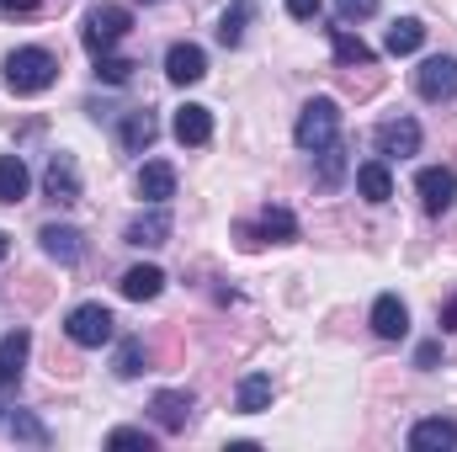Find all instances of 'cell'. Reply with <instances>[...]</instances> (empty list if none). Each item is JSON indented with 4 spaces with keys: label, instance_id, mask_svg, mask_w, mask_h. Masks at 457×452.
<instances>
[{
    "label": "cell",
    "instance_id": "1",
    "mask_svg": "<svg viewBox=\"0 0 457 452\" xmlns=\"http://www.w3.org/2000/svg\"><path fill=\"white\" fill-rule=\"evenodd\" d=\"M54 80H59V59L48 48H16V54H5V86L16 96H43Z\"/></svg>",
    "mask_w": 457,
    "mask_h": 452
},
{
    "label": "cell",
    "instance_id": "2",
    "mask_svg": "<svg viewBox=\"0 0 457 452\" xmlns=\"http://www.w3.org/2000/svg\"><path fill=\"white\" fill-rule=\"evenodd\" d=\"M128 32H133V11H128V5H112V0L91 5L86 21H80V43H86L91 59H96V54H112Z\"/></svg>",
    "mask_w": 457,
    "mask_h": 452
},
{
    "label": "cell",
    "instance_id": "3",
    "mask_svg": "<svg viewBox=\"0 0 457 452\" xmlns=\"http://www.w3.org/2000/svg\"><path fill=\"white\" fill-rule=\"evenodd\" d=\"M293 138H298V149H309V155H320L325 144H336V138H341V102H336V96H314V102L298 113Z\"/></svg>",
    "mask_w": 457,
    "mask_h": 452
},
{
    "label": "cell",
    "instance_id": "4",
    "mask_svg": "<svg viewBox=\"0 0 457 452\" xmlns=\"http://www.w3.org/2000/svg\"><path fill=\"white\" fill-rule=\"evenodd\" d=\"M112 331H117V320H112L107 304H80V309H70V320H64V336L75 340V346H86V351L107 346Z\"/></svg>",
    "mask_w": 457,
    "mask_h": 452
},
{
    "label": "cell",
    "instance_id": "5",
    "mask_svg": "<svg viewBox=\"0 0 457 452\" xmlns=\"http://www.w3.org/2000/svg\"><path fill=\"white\" fill-rule=\"evenodd\" d=\"M415 192H420V208H426L431 219L453 213V203H457V171H453V165H426V171L415 176Z\"/></svg>",
    "mask_w": 457,
    "mask_h": 452
},
{
    "label": "cell",
    "instance_id": "6",
    "mask_svg": "<svg viewBox=\"0 0 457 452\" xmlns=\"http://www.w3.org/2000/svg\"><path fill=\"white\" fill-rule=\"evenodd\" d=\"M415 91L426 102H457V59L453 54H436L415 70Z\"/></svg>",
    "mask_w": 457,
    "mask_h": 452
},
{
    "label": "cell",
    "instance_id": "7",
    "mask_svg": "<svg viewBox=\"0 0 457 452\" xmlns=\"http://www.w3.org/2000/svg\"><path fill=\"white\" fill-rule=\"evenodd\" d=\"M372 144H378L383 160H410V155L420 149V122H415V117H388V122H378Z\"/></svg>",
    "mask_w": 457,
    "mask_h": 452
},
{
    "label": "cell",
    "instance_id": "8",
    "mask_svg": "<svg viewBox=\"0 0 457 452\" xmlns=\"http://www.w3.org/2000/svg\"><path fill=\"white\" fill-rule=\"evenodd\" d=\"M43 192H48V203H59V208L80 203V165H75V155H48Z\"/></svg>",
    "mask_w": 457,
    "mask_h": 452
},
{
    "label": "cell",
    "instance_id": "9",
    "mask_svg": "<svg viewBox=\"0 0 457 452\" xmlns=\"http://www.w3.org/2000/svg\"><path fill=\"white\" fill-rule=\"evenodd\" d=\"M27 351H32V336H27V331L0 336V415H5V399H11V394H16V383H21Z\"/></svg>",
    "mask_w": 457,
    "mask_h": 452
},
{
    "label": "cell",
    "instance_id": "10",
    "mask_svg": "<svg viewBox=\"0 0 457 452\" xmlns=\"http://www.w3.org/2000/svg\"><path fill=\"white\" fill-rule=\"evenodd\" d=\"M170 229H176L170 208H165V203H149V213H138L133 224L122 229V239H128V245H138V250H154V245H165V239H170Z\"/></svg>",
    "mask_w": 457,
    "mask_h": 452
},
{
    "label": "cell",
    "instance_id": "11",
    "mask_svg": "<svg viewBox=\"0 0 457 452\" xmlns=\"http://www.w3.org/2000/svg\"><path fill=\"white\" fill-rule=\"evenodd\" d=\"M149 415H154V426H160V431H170V437H176V431H187V426H192V394H187V389H160V394L149 399Z\"/></svg>",
    "mask_w": 457,
    "mask_h": 452
},
{
    "label": "cell",
    "instance_id": "12",
    "mask_svg": "<svg viewBox=\"0 0 457 452\" xmlns=\"http://www.w3.org/2000/svg\"><path fill=\"white\" fill-rule=\"evenodd\" d=\"M165 75H170V86H197V80L208 75V54H203L197 43H176V48L165 54Z\"/></svg>",
    "mask_w": 457,
    "mask_h": 452
},
{
    "label": "cell",
    "instance_id": "13",
    "mask_svg": "<svg viewBox=\"0 0 457 452\" xmlns=\"http://www.w3.org/2000/svg\"><path fill=\"white\" fill-rule=\"evenodd\" d=\"M37 239H43V250H48L59 266H75V261L86 255V234H80L75 224H43Z\"/></svg>",
    "mask_w": 457,
    "mask_h": 452
},
{
    "label": "cell",
    "instance_id": "14",
    "mask_svg": "<svg viewBox=\"0 0 457 452\" xmlns=\"http://www.w3.org/2000/svg\"><path fill=\"white\" fill-rule=\"evenodd\" d=\"M160 138V122L149 107H133V113H122V128H117V144L128 149V155H144L149 144Z\"/></svg>",
    "mask_w": 457,
    "mask_h": 452
},
{
    "label": "cell",
    "instance_id": "15",
    "mask_svg": "<svg viewBox=\"0 0 457 452\" xmlns=\"http://www.w3.org/2000/svg\"><path fill=\"white\" fill-rule=\"evenodd\" d=\"M170 133H176V144H187V149H203L208 138H213V113L208 107H197V102H187L176 122H170Z\"/></svg>",
    "mask_w": 457,
    "mask_h": 452
},
{
    "label": "cell",
    "instance_id": "16",
    "mask_svg": "<svg viewBox=\"0 0 457 452\" xmlns=\"http://www.w3.org/2000/svg\"><path fill=\"white\" fill-rule=\"evenodd\" d=\"M453 448H457V421H447V415L415 421V431H410V452H453Z\"/></svg>",
    "mask_w": 457,
    "mask_h": 452
},
{
    "label": "cell",
    "instance_id": "17",
    "mask_svg": "<svg viewBox=\"0 0 457 452\" xmlns=\"http://www.w3.org/2000/svg\"><path fill=\"white\" fill-rule=\"evenodd\" d=\"M372 331H378L383 340H404L410 336V309H404L399 293H383V298L372 304Z\"/></svg>",
    "mask_w": 457,
    "mask_h": 452
},
{
    "label": "cell",
    "instance_id": "18",
    "mask_svg": "<svg viewBox=\"0 0 457 452\" xmlns=\"http://www.w3.org/2000/svg\"><path fill=\"white\" fill-rule=\"evenodd\" d=\"M138 197L144 203H170L176 197V165L170 160H149L138 171Z\"/></svg>",
    "mask_w": 457,
    "mask_h": 452
},
{
    "label": "cell",
    "instance_id": "19",
    "mask_svg": "<svg viewBox=\"0 0 457 452\" xmlns=\"http://www.w3.org/2000/svg\"><path fill=\"white\" fill-rule=\"evenodd\" d=\"M117 288H122V298L144 304V298H160V293H165V272H160V266H128Z\"/></svg>",
    "mask_w": 457,
    "mask_h": 452
},
{
    "label": "cell",
    "instance_id": "20",
    "mask_svg": "<svg viewBox=\"0 0 457 452\" xmlns=\"http://www.w3.org/2000/svg\"><path fill=\"white\" fill-rule=\"evenodd\" d=\"M271 372H250V378H239V389H234V410L239 415H261L266 405H271Z\"/></svg>",
    "mask_w": 457,
    "mask_h": 452
},
{
    "label": "cell",
    "instance_id": "21",
    "mask_svg": "<svg viewBox=\"0 0 457 452\" xmlns=\"http://www.w3.org/2000/svg\"><path fill=\"white\" fill-rule=\"evenodd\" d=\"M27 187H32L27 160H21V155H0V203H5V208H16V203L27 197Z\"/></svg>",
    "mask_w": 457,
    "mask_h": 452
},
{
    "label": "cell",
    "instance_id": "22",
    "mask_svg": "<svg viewBox=\"0 0 457 452\" xmlns=\"http://www.w3.org/2000/svg\"><path fill=\"white\" fill-rule=\"evenodd\" d=\"M356 192H361L367 203H388V197H394V176H388V160H367V165L356 171Z\"/></svg>",
    "mask_w": 457,
    "mask_h": 452
},
{
    "label": "cell",
    "instance_id": "23",
    "mask_svg": "<svg viewBox=\"0 0 457 452\" xmlns=\"http://www.w3.org/2000/svg\"><path fill=\"white\" fill-rule=\"evenodd\" d=\"M255 234H261V245H266V239H271V245H287V239H298V219H293L282 203H271V208H261Z\"/></svg>",
    "mask_w": 457,
    "mask_h": 452
},
{
    "label": "cell",
    "instance_id": "24",
    "mask_svg": "<svg viewBox=\"0 0 457 452\" xmlns=\"http://www.w3.org/2000/svg\"><path fill=\"white\" fill-rule=\"evenodd\" d=\"M250 21H255V0H234L224 16H219V43H224V48H239Z\"/></svg>",
    "mask_w": 457,
    "mask_h": 452
},
{
    "label": "cell",
    "instance_id": "25",
    "mask_svg": "<svg viewBox=\"0 0 457 452\" xmlns=\"http://www.w3.org/2000/svg\"><path fill=\"white\" fill-rule=\"evenodd\" d=\"M330 48H336V64H345V70H356V64H361V70H367V64H372V48H367V43H361V38H351V27H330Z\"/></svg>",
    "mask_w": 457,
    "mask_h": 452
},
{
    "label": "cell",
    "instance_id": "26",
    "mask_svg": "<svg viewBox=\"0 0 457 452\" xmlns=\"http://www.w3.org/2000/svg\"><path fill=\"white\" fill-rule=\"evenodd\" d=\"M420 43H426V21H420V16H399V21L388 27V54H394V59L415 54Z\"/></svg>",
    "mask_w": 457,
    "mask_h": 452
},
{
    "label": "cell",
    "instance_id": "27",
    "mask_svg": "<svg viewBox=\"0 0 457 452\" xmlns=\"http://www.w3.org/2000/svg\"><path fill=\"white\" fill-rule=\"evenodd\" d=\"M144 367H149V351H144V340L128 336L122 346H117V356H112V372H117V378H138Z\"/></svg>",
    "mask_w": 457,
    "mask_h": 452
},
{
    "label": "cell",
    "instance_id": "28",
    "mask_svg": "<svg viewBox=\"0 0 457 452\" xmlns=\"http://www.w3.org/2000/svg\"><path fill=\"white\" fill-rule=\"evenodd\" d=\"M11 431H16V442H32V448H48V442H54L48 426H43L32 410H16V415H11Z\"/></svg>",
    "mask_w": 457,
    "mask_h": 452
},
{
    "label": "cell",
    "instance_id": "29",
    "mask_svg": "<svg viewBox=\"0 0 457 452\" xmlns=\"http://www.w3.org/2000/svg\"><path fill=\"white\" fill-rule=\"evenodd\" d=\"M341 176H345V144L336 138V144L320 149V187H341Z\"/></svg>",
    "mask_w": 457,
    "mask_h": 452
},
{
    "label": "cell",
    "instance_id": "30",
    "mask_svg": "<svg viewBox=\"0 0 457 452\" xmlns=\"http://www.w3.org/2000/svg\"><path fill=\"white\" fill-rule=\"evenodd\" d=\"M133 59H117V54H96V80H107V86H128L133 80Z\"/></svg>",
    "mask_w": 457,
    "mask_h": 452
},
{
    "label": "cell",
    "instance_id": "31",
    "mask_svg": "<svg viewBox=\"0 0 457 452\" xmlns=\"http://www.w3.org/2000/svg\"><path fill=\"white\" fill-rule=\"evenodd\" d=\"M107 448H138V452H154V437H149V431H138V426H117L112 437H107Z\"/></svg>",
    "mask_w": 457,
    "mask_h": 452
},
{
    "label": "cell",
    "instance_id": "32",
    "mask_svg": "<svg viewBox=\"0 0 457 452\" xmlns=\"http://www.w3.org/2000/svg\"><path fill=\"white\" fill-rule=\"evenodd\" d=\"M372 11H378V0H336V21H361Z\"/></svg>",
    "mask_w": 457,
    "mask_h": 452
},
{
    "label": "cell",
    "instance_id": "33",
    "mask_svg": "<svg viewBox=\"0 0 457 452\" xmlns=\"http://www.w3.org/2000/svg\"><path fill=\"white\" fill-rule=\"evenodd\" d=\"M320 5H325V0H287V16H298V21H314V16H320Z\"/></svg>",
    "mask_w": 457,
    "mask_h": 452
},
{
    "label": "cell",
    "instance_id": "34",
    "mask_svg": "<svg viewBox=\"0 0 457 452\" xmlns=\"http://www.w3.org/2000/svg\"><path fill=\"white\" fill-rule=\"evenodd\" d=\"M436 356H442V346H436V340H426V346L415 351V367H436Z\"/></svg>",
    "mask_w": 457,
    "mask_h": 452
},
{
    "label": "cell",
    "instance_id": "35",
    "mask_svg": "<svg viewBox=\"0 0 457 452\" xmlns=\"http://www.w3.org/2000/svg\"><path fill=\"white\" fill-rule=\"evenodd\" d=\"M436 320H442V331H457V298L442 304V314H436Z\"/></svg>",
    "mask_w": 457,
    "mask_h": 452
},
{
    "label": "cell",
    "instance_id": "36",
    "mask_svg": "<svg viewBox=\"0 0 457 452\" xmlns=\"http://www.w3.org/2000/svg\"><path fill=\"white\" fill-rule=\"evenodd\" d=\"M0 11H5V16H16V11H21V16H27V11H37V0H0Z\"/></svg>",
    "mask_w": 457,
    "mask_h": 452
},
{
    "label": "cell",
    "instance_id": "37",
    "mask_svg": "<svg viewBox=\"0 0 457 452\" xmlns=\"http://www.w3.org/2000/svg\"><path fill=\"white\" fill-rule=\"evenodd\" d=\"M5 255H11V234L0 229V261H5Z\"/></svg>",
    "mask_w": 457,
    "mask_h": 452
},
{
    "label": "cell",
    "instance_id": "38",
    "mask_svg": "<svg viewBox=\"0 0 457 452\" xmlns=\"http://www.w3.org/2000/svg\"><path fill=\"white\" fill-rule=\"evenodd\" d=\"M138 5H160V0H138Z\"/></svg>",
    "mask_w": 457,
    "mask_h": 452
}]
</instances>
